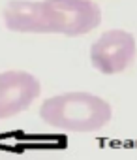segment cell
I'll use <instances>...</instances> for the list:
<instances>
[{
	"label": "cell",
	"instance_id": "6da1fadb",
	"mask_svg": "<svg viewBox=\"0 0 137 160\" xmlns=\"http://www.w3.org/2000/svg\"><path fill=\"white\" fill-rule=\"evenodd\" d=\"M40 119L64 132H98L113 119V108L98 94L72 91L43 100Z\"/></svg>",
	"mask_w": 137,
	"mask_h": 160
},
{
	"label": "cell",
	"instance_id": "7a4b0ae2",
	"mask_svg": "<svg viewBox=\"0 0 137 160\" xmlns=\"http://www.w3.org/2000/svg\"><path fill=\"white\" fill-rule=\"evenodd\" d=\"M135 51L133 34L122 28H113L103 32L90 45V62L100 73L116 75L133 64Z\"/></svg>",
	"mask_w": 137,
	"mask_h": 160
},
{
	"label": "cell",
	"instance_id": "3957f363",
	"mask_svg": "<svg viewBox=\"0 0 137 160\" xmlns=\"http://www.w3.org/2000/svg\"><path fill=\"white\" fill-rule=\"evenodd\" d=\"M4 25L21 34H56V15L47 0H10L4 8Z\"/></svg>",
	"mask_w": 137,
	"mask_h": 160
},
{
	"label": "cell",
	"instance_id": "277c9868",
	"mask_svg": "<svg viewBox=\"0 0 137 160\" xmlns=\"http://www.w3.org/2000/svg\"><path fill=\"white\" fill-rule=\"evenodd\" d=\"M40 79L23 70H8L0 73V121L26 111L40 96Z\"/></svg>",
	"mask_w": 137,
	"mask_h": 160
},
{
	"label": "cell",
	"instance_id": "5b68a950",
	"mask_svg": "<svg viewBox=\"0 0 137 160\" xmlns=\"http://www.w3.org/2000/svg\"><path fill=\"white\" fill-rule=\"evenodd\" d=\"M56 15V34L83 36L102 23V8L94 0H47Z\"/></svg>",
	"mask_w": 137,
	"mask_h": 160
}]
</instances>
